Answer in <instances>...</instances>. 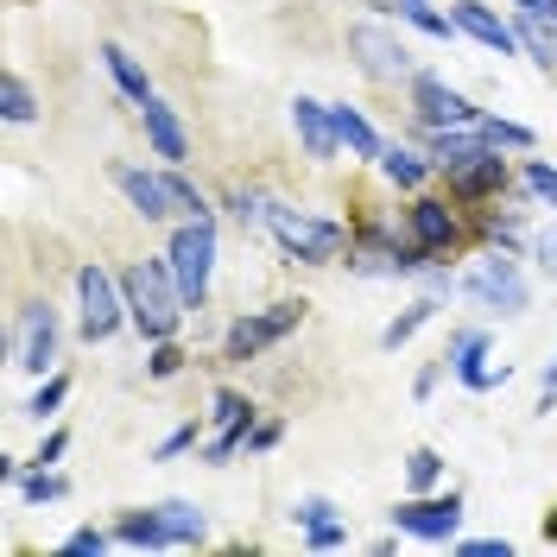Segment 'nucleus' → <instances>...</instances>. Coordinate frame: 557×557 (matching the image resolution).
Wrapping results in <instances>:
<instances>
[{
    "label": "nucleus",
    "instance_id": "f03ea898",
    "mask_svg": "<svg viewBox=\"0 0 557 557\" xmlns=\"http://www.w3.org/2000/svg\"><path fill=\"white\" fill-rule=\"evenodd\" d=\"M267 235H273L298 267H330V260L348 247V228L336 222V215L292 209V203H278V197H273V209H267Z\"/></svg>",
    "mask_w": 557,
    "mask_h": 557
},
{
    "label": "nucleus",
    "instance_id": "0eeeda50",
    "mask_svg": "<svg viewBox=\"0 0 557 557\" xmlns=\"http://www.w3.org/2000/svg\"><path fill=\"white\" fill-rule=\"evenodd\" d=\"M305 298H278V305H267V311H247L228 323V336H222V355L228 361H253V355H267L273 343H285L298 323H305Z\"/></svg>",
    "mask_w": 557,
    "mask_h": 557
},
{
    "label": "nucleus",
    "instance_id": "c03bdc74",
    "mask_svg": "<svg viewBox=\"0 0 557 557\" xmlns=\"http://www.w3.org/2000/svg\"><path fill=\"white\" fill-rule=\"evenodd\" d=\"M64 450H70V431H51V437H45V444L33 450V469H51V462H58Z\"/></svg>",
    "mask_w": 557,
    "mask_h": 557
},
{
    "label": "nucleus",
    "instance_id": "c9c22d12",
    "mask_svg": "<svg viewBox=\"0 0 557 557\" xmlns=\"http://www.w3.org/2000/svg\"><path fill=\"white\" fill-rule=\"evenodd\" d=\"M121 539L114 532H102V525H83V532H70L64 539V557H102V552H114Z\"/></svg>",
    "mask_w": 557,
    "mask_h": 557
},
{
    "label": "nucleus",
    "instance_id": "c85d7f7f",
    "mask_svg": "<svg viewBox=\"0 0 557 557\" xmlns=\"http://www.w3.org/2000/svg\"><path fill=\"white\" fill-rule=\"evenodd\" d=\"M13 487H20V500H26V507H51V500H64V494H70V482L58 475V469H26Z\"/></svg>",
    "mask_w": 557,
    "mask_h": 557
},
{
    "label": "nucleus",
    "instance_id": "79ce46f5",
    "mask_svg": "<svg viewBox=\"0 0 557 557\" xmlns=\"http://www.w3.org/2000/svg\"><path fill=\"white\" fill-rule=\"evenodd\" d=\"M278 437H285V424H278V418H260V424H253V437H247V456H267Z\"/></svg>",
    "mask_w": 557,
    "mask_h": 557
},
{
    "label": "nucleus",
    "instance_id": "20e7f679",
    "mask_svg": "<svg viewBox=\"0 0 557 557\" xmlns=\"http://www.w3.org/2000/svg\"><path fill=\"white\" fill-rule=\"evenodd\" d=\"M456 292L462 298H475L482 311H500V317H525L532 311V285H525L520 260L500 247V253H487V260H475L469 273L456 278Z\"/></svg>",
    "mask_w": 557,
    "mask_h": 557
},
{
    "label": "nucleus",
    "instance_id": "f257e3e1",
    "mask_svg": "<svg viewBox=\"0 0 557 557\" xmlns=\"http://www.w3.org/2000/svg\"><path fill=\"white\" fill-rule=\"evenodd\" d=\"M121 292H127V317H134V330L146 343H165L177 336V323H184V292H177V273L172 260H134L127 273H121Z\"/></svg>",
    "mask_w": 557,
    "mask_h": 557
},
{
    "label": "nucleus",
    "instance_id": "e433bc0d",
    "mask_svg": "<svg viewBox=\"0 0 557 557\" xmlns=\"http://www.w3.org/2000/svg\"><path fill=\"white\" fill-rule=\"evenodd\" d=\"M305 545H311V552H336V545H348V525L343 520H317V525H305Z\"/></svg>",
    "mask_w": 557,
    "mask_h": 557
},
{
    "label": "nucleus",
    "instance_id": "7c9ffc66",
    "mask_svg": "<svg viewBox=\"0 0 557 557\" xmlns=\"http://www.w3.org/2000/svg\"><path fill=\"white\" fill-rule=\"evenodd\" d=\"M475 127H482L494 146H513V152H532V146H539V134H532V127L507 121V114H487V108H482V121H475Z\"/></svg>",
    "mask_w": 557,
    "mask_h": 557
},
{
    "label": "nucleus",
    "instance_id": "09e8293b",
    "mask_svg": "<svg viewBox=\"0 0 557 557\" xmlns=\"http://www.w3.org/2000/svg\"><path fill=\"white\" fill-rule=\"evenodd\" d=\"M545 539H552V545H557V507H552V520H545Z\"/></svg>",
    "mask_w": 557,
    "mask_h": 557
},
{
    "label": "nucleus",
    "instance_id": "f8f14e48",
    "mask_svg": "<svg viewBox=\"0 0 557 557\" xmlns=\"http://www.w3.org/2000/svg\"><path fill=\"white\" fill-rule=\"evenodd\" d=\"M444 355H450V374L469 393H494V386H507V374H513V368H494V336L487 330H456Z\"/></svg>",
    "mask_w": 557,
    "mask_h": 557
},
{
    "label": "nucleus",
    "instance_id": "58836bf2",
    "mask_svg": "<svg viewBox=\"0 0 557 557\" xmlns=\"http://www.w3.org/2000/svg\"><path fill=\"white\" fill-rule=\"evenodd\" d=\"M292 520H298V525L336 520V500H323V494H305V500H292Z\"/></svg>",
    "mask_w": 557,
    "mask_h": 557
},
{
    "label": "nucleus",
    "instance_id": "6e6552de",
    "mask_svg": "<svg viewBox=\"0 0 557 557\" xmlns=\"http://www.w3.org/2000/svg\"><path fill=\"white\" fill-rule=\"evenodd\" d=\"M393 532H406V539H424V545H450L456 532H462V494H412V500H399L393 507Z\"/></svg>",
    "mask_w": 557,
    "mask_h": 557
},
{
    "label": "nucleus",
    "instance_id": "c756f323",
    "mask_svg": "<svg viewBox=\"0 0 557 557\" xmlns=\"http://www.w3.org/2000/svg\"><path fill=\"white\" fill-rule=\"evenodd\" d=\"M437 482H444V456L431 450V444L406 450V487H412V494H431Z\"/></svg>",
    "mask_w": 557,
    "mask_h": 557
},
{
    "label": "nucleus",
    "instance_id": "a19ab883",
    "mask_svg": "<svg viewBox=\"0 0 557 557\" xmlns=\"http://www.w3.org/2000/svg\"><path fill=\"white\" fill-rule=\"evenodd\" d=\"M462 557H513V539H456Z\"/></svg>",
    "mask_w": 557,
    "mask_h": 557
},
{
    "label": "nucleus",
    "instance_id": "ddd939ff",
    "mask_svg": "<svg viewBox=\"0 0 557 557\" xmlns=\"http://www.w3.org/2000/svg\"><path fill=\"white\" fill-rule=\"evenodd\" d=\"M108 184L127 197V209H134L139 222H172L177 215L165 172H139V165H127V159H114V165H108Z\"/></svg>",
    "mask_w": 557,
    "mask_h": 557
},
{
    "label": "nucleus",
    "instance_id": "f704fd0d",
    "mask_svg": "<svg viewBox=\"0 0 557 557\" xmlns=\"http://www.w3.org/2000/svg\"><path fill=\"white\" fill-rule=\"evenodd\" d=\"M146 374H152V381H177V374H184V348H177V336L152 343V355H146Z\"/></svg>",
    "mask_w": 557,
    "mask_h": 557
},
{
    "label": "nucleus",
    "instance_id": "473e14b6",
    "mask_svg": "<svg viewBox=\"0 0 557 557\" xmlns=\"http://www.w3.org/2000/svg\"><path fill=\"white\" fill-rule=\"evenodd\" d=\"M165 184H172V203H177V215H209V197L184 177V165H165Z\"/></svg>",
    "mask_w": 557,
    "mask_h": 557
},
{
    "label": "nucleus",
    "instance_id": "72a5a7b5",
    "mask_svg": "<svg viewBox=\"0 0 557 557\" xmlns=\"http://www.w3.org/2000/svg\"><path fill=\"white\" fill-rule=\"evenodd\" d=\"M525 190H532V197H539V203L545 209H557V165L552 159H525Z\"/></svg>",
    "mask_w": 557,
    "mask_h": 557
},
{
    "label": "nucleus",
    "instance_id": "f3484780",
    "mask_svg": "<svg viewBox=\"0 0 557 557\" xmlns=\"http://www.w3.org/2000/svg\"><path fill=\"white\" fill-rule=\"evenodd\" d=\"M139 127H146V146H152V159L159 165H184L190 159V134H184V121H177L172 102H139Z\"/></svg>",
    "mask_w": 557,
    "mask_h": 557
},
{
    "label": "nucleus",
    "instance_id": "49530a36",
    "mask_svg": "<svg viewBox=\"0 0 557 557\" xmlns=\"http://www.w3.org/2000/svg\"><path fill=\"white\" fill-rule=\"evenodd\" d=\"M513 13H525V20H545V26H557V0H513Z\"/></svg>",
    "mask_w": 557,
    "mask_h": 557
},
{
    "label": "nucleus",
    "instance_id": "9d476101",
    "mask_svg": "<svg viewBox=\"0 0 557 557\" xmlns=\"http://www.w3.org/2000/svg\"><path fill=\"white\" fill-rule=\"evenodd\" d=\"M209 418H215V437L203 444V462H235V456L247 450V437H253V424H260V412H253V399L247 393H235V386H215L209 393Z\"/></svg>",
    "mask_w": 557,
    "mask_h": 557
},
{
    "label": "nucleus",
    "instance_id": "423d86ee",
    "mask_svg": "<svg viewBox=\"0 0 557 557\" xmlns=\"http://www.w3.org/2000/svg\"><path fill=\"white\" fill-rule=\"evenodd\" d=\"M348 58L361 64V76H374V83H412V45L399 38V26H386V20H355L348 26Z\"/></svg>",
    "mask_w": 557,
    "mask_h": 557
},
{
    "label": "nucleus",
    "instance_id": "ea45409f",
    "mask_svg": "<svg viewBox=\"0 0 557 557\" xmlns=\"http://www.w3.org/2000/svg\"><path fill=\"white\" fill-rule=\"evenodd\" d=\"M532 260H539V273H545V278H557V222L532 235Z\"/></svg>",
    "mask_w": 557,
    "mask_h": 557
},
{
    "label": "nucleus",
    "instance_id": "4c0bfd02",
    "mask_svg": "<svg viewBox=\"0 0 557 557\" xmlns=\"http://www.w3.org/2000/svg\"><path fill=\"white\" fill-rule=\"evenodd\" d=\"M184 450H203V437H197V418H190V424H177L172 437H165V444H159V462H172V456H184Z\"/></svg>",
    "mask_w": 557,
    "mask_h": 557
},
{
    "label": "nucleus",
    "instance_id": "cd10ccee",
    "mask_svg": "<svg viewBox=\"0 0 557 557\" xmlns=\"http://www.w3.org/2000/svg\"><path fill=\"white\" fill-rule=\"evenodd\" d=\"M513 26H520V51H525V58H532L539 70H552L557 64V26H545V20H525V13L513 20Z\"/></svg>",
    "mask_w": 557,
    "mask_h": 557
},
{
    "label": "nucleus",
    "instance_id": "de8ad7c7",
    "mask_svg": "<svg viewBox=\"0 0 557 557\" xmlns=\"http://www.w3.org/2000/svg\"><path fill=\"white\" fill-rule=\"evenodd\" d=\"M539 412H545V418L557 412V361L545 368V386H539Z\"/></svg>",
    "mask_w": 557,
    "mask_h": 557
},
{
    "label": "nucleus",
    "instance_id": "9b49d317",
    "mask_svg": "<svg viewBox=\"0 0 557 557\" xmlns=\"http://www.w3.org/2000/svg\"><path fill=\"white\" fill-rule=\"evenodd\" d=\"M412 114H418V127H475L482 121V108L469 102L462 89H450L444 76H431V70L412 76Z\"/></svg>",
    "mask_w": 557,
    "mask_h": 557
},
{
    "label": "nucleus",
    "instance_id": "bb28decb",
    "mask_svg": "<svg viewBox=\"0 0 557 557\" xmlns=\"http://www.w3.org/2000/svg\"><path fill=\"white\" fill-rule=\"evenodd\" d=\"M399 20L418 26L424 38H437V45H450V38H456V20H450V13H437L431 0H399Z\"/></svg>",
    "mask_w": 557,
    "mask_h": 557
},
{
    "label": "nucleus",
    "instance_id": "2eb2a0df",
    "mask_svg": "<svg viewBox=\"0 0 557 557\" xmlns=\"http://www.w3.org/2000/svg\"><path fill=\"white\" fill-rule=\"evenodd\" d=\"M292 134L305 146V159H317V165H330V159L343 152L336 114H330V102H317V96H292Z\"/></svg>",
    "mask_w": 557,
    "mask_h": 557
},
{
    "label": "nucleus",
    "instance_id": "393cba45",
    "mask_svg": "<svg viewBox=\"0 0 557 557\" xmlns=\"http://www.w3.org/2000/svg\"><path fill=\"white\" fill-rule=\"evenodd\" d=\"M431 317H437V292H424V298H412L406 311L393 317V323H386V330H381V348H386V355H393V348H406V343H412V336H418V330L431 323Z\"/></svg>",
    "mask_w": 557,
    "mask_h": 557
},
{
    "label": "nucleus",
    "instance_id": "a18cd8bd",
    "mask_svg": "<svg viewBox=\"0 0 557 557\" xmlns=\"http://www.w3.org/2000/svg\"><path fill=\"white\" fill-rule=\"evenodd\" d=\"M444 374H450V355H444V361H431V368H424V374H418V399H431V393H437V381H444Z\"/></svg>",
    "mask_w": 557,
    "mask_h": 557
},
{
    "label": "nucleus",
    "instance_id": "4468645a",
    "mask_svg": "<svg viewBox=\"0 0 557 557\" xmlns=\"http://www.w3.org/2000/svg\"><path fill=\"white\" fill-rule=\"evenodd\" d=\"M450 20H456V33H469L475 45L500 51V58H520V26L500 20L487 0H450Z\"/></svg>",
    "mask_w": 557,
    "mask_h": 557
},
{
    "label": "nucleus",
    "instance_id": "b1692460",
    "mask_svg": "<svg viewBox=\"0 0 557 557\" xmlns=\"http://www.w3.org/2000/svg\"><path fill=\"white\" fill-rule=\"evenodd\" d=\"M102 64H108V76H114V89L127 96V102H152V76H146V64H139L127 45H102Z\"/></svg>",
    "mask_w": 557,
    "mask_h": 557
},
{
    "label": "nucleus",
    "instance_id": "5701e85b",
    "mask_svg": "<svg viewBox=\"0 0 557 557\" xmlns=\"http://www.w3.org/2000/svg\"><path fill=\"white\" fill-rule=\"evenodd\" d=\"M374 165L386 172V184H393V190H424V177L437 172V165H431V152H412V146H399V139L386 146Z\"/></svg>",
    "mask_w": 557,
    "mask_h": 557
},
{
    "label": "nucleus",
    "instance_id": "dca6fc26",
    "mask_svg": "<svg viewBox=\"0 0 557 557\" xmlns=\"http://www.w3.org/2000/svg\"><path fill=\"white\" fill-rule=\"evenodd\" d=\"M424 152H431L437 172L450 177V172H462V165L487 159V152H500V146H494L482 127H424Z\"/></svg>",
    "mask_w": 557,
    "mask_h": 557
},
{
    "label": "nucleus",
    "instance_id": "7ed1b4c3",
    "mask_svg": "<svg viewBox=\"0 0 557 557\" xmlns=\"http://www.w3.org/2000/svg\"><path fill=\"white\" fill-rule=\"evenodd\" d=\"M215 247H222V235H215V215H184V222L172 228L165 260H172L177 292H184V305H190V311H203V298H209V278H215Z\"/></svg>",
    "mask_w": 557,
    "mask_h": 557
},
{
    "label": "nucleus",
    "instance_id": "6ab92c4d",
    "mask_svg": "<svg viewBox=\"0 0 557 557\" xmlns=\"http://www.w3.org/2000/svg\"><path fill=\"white\" fill-rule=\"evenodd\" d=\"M114 539H121V552H172V532L159 520V507H127L114 520Z\"/></svg>",
    "mask_w": 557,
    "mask_h": 557
},
{
    "label": "nucleus",
    "instance_id": "4be33fe9",
    "mask_svg": "<svg viewBox=\"0 0 557 557\" xmlns=\"http://www.w3.org/2000/svg\"><path fill=\"white\" fill-rule=\"evenodd\" d=\"M159 520H165V532H172V552H197L209 539V513L197 507V500H159Z\"/></svg>",
    "mask_w": 557,
    "mask_h": 557
},
{
    "label": "nucleus",
    "instance_id": "a878e982",
    "mask_svg": "<svg viewBox=\"0 0 557 557\" xmlns=\"http://www.w3.org/2000/svg\"><path fill=\"white\" fill-rule=\"evenodd\" d=\"M0 114H7L13 127H33V121H38V96H33V83H26L20 70H7V76H0Z\"/></svg>",
    "mask_w": 557,
    "mask_h": 557
},
{
    "label": "nucleus",
    "instance_id": "39448f33",
    "mask_svg": "<svg viewBox=\"0 0 557 557\" xmlns=\"http://www.w3.org/2000/svg\"><path fill=\"white\" fill-rule=\"evenodd\" d=\"M76 330H83V343H108V336H121V323H134L127 317V292H121V278L108 273L102 260H89V267H76Z\"/></svg>",
    "mask_w": 557,
    "mask_h": 557
},
{
    "label": "nucleus",
    "instance_id": "37998d69",
    "mask_svg": "<svg viewBox=\"0 0 557 557\" xmlns=\"http://www.w3.org/2000/svg\"><path fill=\"white\" fill-rule=\"evenodd\" d=\"M487 242L513 253V247H520V222H507V215H487Z\"/></svg>",
    "mask_w": 557,
    "mask_h": 557
},
{
    "label": "nucleus",
    "instance_id": "2f4dec72",
    "mask_svg": "<svg viewBox=\"0 0 557 557\" xmlns=\"http://www.w3.org/2000/svg\"><path fill=\"white\" fill-rule=\"evenodd\" d=\"M64 399H70V374H38V393L26 399V418H38V424H45V418L58 412Z\"/></svg>",
    "mask_w": 557,
    "mask_h": 557
},
{
    "label": "nucleus",
    "instance_id": "a211bd4d",
    "mask_svg": "<svg viewBox=\"0 0 557 557\" xmlns=\"http://www.w3.org/2000/svg\"><path fill=\"white\" fill-rule=\"evenodd\" d=\"M406 222H412V242L424 247V253H450V247L462 242V222H456V209L444 203V197H418V203L406 209Z\"/></svg>",
    "mask_w": 557,
    "mask_h": 557
},
{
    "label": "nucleus",
    "instance_id": "aec40b11",
    "mask_svg": "<svg viewBox=\"0 0 557 557\" xmlns=\"http://www.w3.org/2000/svg\"><path fill=\"white\" fill-rule=\"evenodd\" d=\"M330 114H336V139L348 146V159H381V152H386V139L374 134V121H368L361 108L330 102Z\"/></svg>",
    "mask_w": 557,
    "mask_h": 557
},
{
    "label": "nucleus",
    "instance_id": "412c9836",
    "mask_svg": "<svg viewBox=\"0 0 557 557\" xmlns=\"http://www.w3.org/2000/svg\"><path fill=\"white\" fill-rule=\"evenodd\" d=\"M494 190H507V159H500V152H487V159H475V165L450 172V197H462V203L494 197Z\"/></svg>",
    "mask_w": 557,
    "mask_h": 557
},
{
    "label": "nucleus",
    "instance_id": "1a4fd4ad",
    "mask_svg": "<svg viewBox=\"0 0 557 557\" xmlns=\"http://www.w3.org/2000/svg\"><path fill=\"white\" fill-rule=\"evenodd\" d=\"M58 343H64V323L51 311V298H33L20 305V323H13V361L26 374H51L58 368Z\"/></svg>",
    "mask_w": 557,
    "mask_h": 557
}]
</instances>
